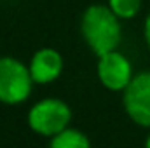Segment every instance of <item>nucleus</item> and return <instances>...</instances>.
<instances>
[{
	"label": "nucleus",
	"instance_id": "f257e3e1",
	"mask_svg": "<svg viewBox=\"0 0 150 148\" xmlns=\"http://www.w3.org/2000/svg\"><path fill=\"white\" fill-rule=\"evenodd\" d=\"M82 37L87 45L100 56L115 51L120 42V25L119 16L105 5H91L82 16Z\"/></svg>",
	"mask_w": 150,
	"mask_h": 148
},
{
	"label": "nucleus",
	"instance_id": "f03ea898",
	"mask_svg": "<svg viewBox=\"0 0 150 148\" xmlns=\"http://www.w3.org/2000/svg\"><path fill=\"white\" fill-rule=\"evenodd\" d=\"M30 68L14 58H0V101L7 105L23 103L32 91Z\"/></svg>",
	"mask_w": 150,
	"mask_h": 148
},
{
	"label": "nucleus",
	"instance_id": "7ed1b4c3",
	"mask_svg": "<svg viewBox=\"0 0 150 148\" xmlns=\"http://www.w3.org/2000/svg\"><path fill=\"white\" fill-rule=\"evenodd\" d=\"M72 118L68 105L61 99H42L28 111V125L40 136H54L67 129Z\"/></svg>",
	"mask_w": 150,
	"mask_h": 148
},
{
	"label": "nucleus",
	"instance_id": "20e7f679",
	"mask_svg": "<svg viewBox=\"0 0 150 148\" xmlns=\"http://www.w3.org/2000/svg\"><path fill=\"white\" fill-rule=\"evenodd\" d=\"M122 101L131 120L138 125L150 127V72L133 77L129 85L124 89Z\"/></svg>",
	"mask_w": 150,
	"mask_h": 148
},
{
	"label": "nucleus",
	"instance_id": "39448f33",
	"mask_svg": "<svg viewBox=\"0 0 150 148\" xmlns=\"http://www.w3.org/2000/svg\"><path fill=\"white\" fill-rule=\"evenodd\" d=\"M98 78L110 91H124L133 80V68L126 56L117 51H110L100 56Z\"/></svg>",
	"mask_w": 150,
	"mask_h": 148
},
{
	"label": "nucleus",
	"instance_id": "423d86ee",
	"mask_svg": "<svg viewBox=\"0 0 150 148\" xmlns=\"http://www.w3.org/2000/svg\"><path fill=\"white\" fill-rule=\"evenodd\" d=\"M30 73L33 82L37 84H49V82H54L61 70H63V58L58 51L54 49H40L33 54L32 58V63H30Z\"/></svg>",
	"mask_w": 150,
	"mask_h": 148
},
{
	"label": "nucleus",
	"instance_id": "0eeeda50",
	"mask_svg": "<svg viewBox=\"0 0 150 148\" xmlns=\"http://www.w3.org/2000/svg\"><path fill=\"white\" fill-rule=\"evenodd\" d=\"M91 141L89 138L77 131V129H63L61 132L54 134L51 140V147L52 148H89Z\"/></svg>",
	"mask_w": 150,
	"mask_h": 148
},
{
	"label": "nucleus",
	"instance_id": "6e6552de",
	"mask_svg": "<svg viewBox=\"0 0 150 148\" xmlns=\"http://www.w3.org/2000/svg\"><path fill=\"white\" fill-rule=\"evenodd\" d=\"M108 5L119 18L129 19L140 12L142 0H108Z\"/></svg>",
	"mask_w": 150,
	"mask_h": 148
},
{
	"label": "nucleus",
	"instance_id": "1a4fd4ad",
	"mask_svg": "<svg viewBox=\"0 0 150 148\" xmlns=\"http://www.w3.org/2000/svg\"><path fill=\"white\" fill-rule=\"evenodd\" d=\"M145 40H147V44L150 47V14L147 18V21H145Z\"/></svg>",
	"mask_w": 150,
	"mask_h": 148
},
{
	"label": "nucleus",
	"instance_id": "9d476101",
	"mask_svg": "<svg viewBox=\"0 0 150 148\" xmlns=\"http://www.w3.org/2000/svg\"><path fill=\"white\" fill-rule=\"evenodd\" d=\"M145 145H147V147L150 148V136H149V140H147V143H145Z\"/></svg>",
	"mask_w": 150,
	"mask_h": 148
}]
</instances>
